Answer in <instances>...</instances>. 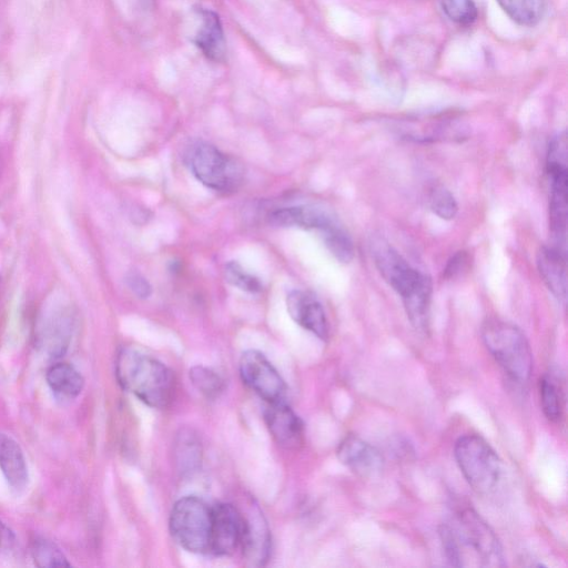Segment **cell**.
Instances as JSON below:
<instances>
[{"label":"cell","instance_id":"1f68e13d","mask_svg":"<svg viewBox=\"0 0 568 568\" xmlns=\"http://www.w3.org/2000/svg\"><path fill=\"white\" fill-rule=\"evenodd\" d=\"M16 545V535L10 527L0 521V553L13 551Z\"/></svg>","mask_w":568,"mask_h":568},{"label":"cell","instance_id":"9c48e42d","mask_svg":"<svg viewBox=\"0 0 568 568\" xmlns=\"http://www.w3.org/2000/svg\"><path fill=\"white\" fill-rule=\"evenodd\" d=\"M245 534V516L227 503L212 507V524L209 553L229 556L241 547Z\"/></svg>","mask_w":568,"mask_h":568},{"label":"cell","instance_id":"4fadbf2b","mask_svg":"<svg viewBox=\"0 0 568 568\" xmlns=\"http://www.w3.org/2000/svg\"><path fill=\"white\" fill-rule=\"evenodd\" d=\"M290 317L300 327L306 329L321 340L329 337V323L322 304L311 294L292 291L287 298Z\"/></svg>","mask_w":568,"mask_h":568},{"label":"cell","instance_id":"484cf974","mask_svg":"<svg viewBox=\"0 0 568 568\" xmlns=\"http://www.w3.org/2000/svg\"><path fill=\"white\" fill-rule=\"evenodd\" d=\"M428 201L433 213L443 220H452L458 215V202L452 192L442 185H436L430 189Z\"/></svg>","mask_w":568,"mask_h":568},{"label":"cell","instance_id":"ac0fdd59","mask_svg":"<svg viewBox=\"0 0 568 568\" xmlns=\"http://www.w3.org/2000/svg\"><path fill=\"white\" fill-rule=\"evenodd\" d=\"M332 221L334 220L327 211L309 206L282 208L271 212L269 216L270 225L278 228L322 230Z\"/></svg>","mask_w":568,"mask_h":568},{"label":"cell","instance_id":"8992f818","mask_svg":"<svg viewBox=\"0 0 568 568\" xmlns=\"http://www.w3.org/2000/svg\"><path fill=\"white\" fill-rule=\"evenodd\" d=\"M190 166L201 184L213 191L229 192L240 185L242 170L237 162L207 142L192 151Z\"/></svg>","mask_w":568,"mask_h":568},{"label":"cell","instance_id":"7a4b0ae2","mask_svg":"<svg viewBox=\"0 0 568 568\" xmlns=\"http://www.w3.org/2000/svg\"><path fill=\"white\" fill-rule=\"evenodd\" d=\"M116 375L121 388L150 408H166L174 395L172 372L164 363L138 350L124 349L119 353Z\"/></svg>","mask_w":568,"mask_h":568},{"label":"cell","instance_id":"277c9868","mask_svg":"<svg viewBox=\"0 0 568 568\" xmlns=\"http://www.w3.org/2000/svg\"><path fill=\"white\" fill-rule=\"evenodd\" d=\"M456 463L466 482L479 494H489L499 484L502 462L492 446L480 435H464L455 444Z\"/></svg>","mask_w":568,"mask_h":568},{"label":"cell","instance_id":"cb8c5ba5","mask_svg":"<svg viewBox=\"0 0 568 568\" xmlns=\"http://www.w3.org/2000/svg\"><path fill=\"white\" fill-rule=\"evenodd\" d=\"M30 553L38 567L54 568L69 567L70 563L62 550L52 541L45 537H36L30 544Z\"/></svg>","mask_w":568,"mask_h":568},{"label":"cell","instance_id":"ffe728a7","mask_svg":"<svg viewBox=\"0 0 568 568\" xmlns=\"http://www.w3.org/2000/svg\"><path fill=\"white\" fill-rule=\"evenodd\" d=\"M49 388L66 399H75L83 392L85 380L83 375L68 363H56L46 373Z\"/></svg>","mask_w":568,"mask_h":568},{"label":"cell","instance_id":"f1b7e54d","mask_svg":"<svg viewBox=\"0 0 568 568\" xmlns=\"http://www.w3.org/2000/svg\"><path fill=\"white\" fill-rule=\"evenodd\" d=\"M178 456L182 471L190 472L197 468L201 451L199 443L194 436H190L189 434L182 436L179 443Z\"/></svg>","mask_w":568,"mask_h":568},{"label":"cell","instance_id":"7c38bea8","mask_svg":"<svg viewBox=\"0 0 568 568\" xmlns=\"http://www.w3.org/2000/svg\"><path fill=\"white\" fill-rule=\"evenodd\" d=\"M265 421L272 438L284 449H298L304 440V423L289 405L268 403Z\"/></svg>","mask_w":568,"mask_h":568},{"label":"cell","instance_id":"5b68a950","mask_svg":"<svg viewBox=\"0 0 568 568\" xmlns=\"http://www.w3.org/2000/svg\"><path fill=\"white\" fill-rule=\"evenodd\" d=\"M212 507L196 496L182 497L170 514V532L175 541L190 553L210 550Z\"/></svg>","mask_w":568,"mask_h":568},{"label":"cell","instance_id":"d6986e66","mask_svg":"<svg viewBox=\"0 0 568 568\" xmlns=\"http://www.w3.org/2000/svg\"><path fill=\"white\" fill-rule=\"evenodd\" d=\"M0 470L15 491H22L28 483V468L20 445L9 435L0 433Z\"/></svg>","mask_w":568,"mask_h":568},{"label":"cell","instance_id":"30bf717a","mask_svg":"<svg viewBox=\"0 0 568 568\" xmlns=\"http://www.w3.org/2000/svg\"><path fill=\"white\" fill-rule=\"evenodd\" d=\"M568 162L546 161L547 176L550 178V226L553 236V245L566 249L567 229V190H568Z\"/></svg>","mask_w":568,"mask_h":568},{"label":"cell","instance_id":"e0dca14e","mask_svg":"<svg viewBox=\"0 0 568 568\" xmlns=\"http://www.w3.org/2000/svg\"><path fill=\"white\" fill-rule=\"evenodd\" d=\"M541 277L553 296L559 301L566 300V249L555 245L541 248L537 256Z\"/></svg>","mask_w":568,"mask_h":568},{"label":"cell","instance_id":"83f0119b","mask_svg":"<svg viewBox=\"0 0 568 568\" xmlns=\"http://www.w3.org/2000/svg\"><path fill=\"white\" fill-rule=\"evenodd\" d=\"M225 277L231 286L242 291L258 293L262 290V284L256 277L243 270L238 262H229L225 269Z\"/></svg>","mask_w":568,"mask_h":568},{"label":"cell","instance_id":"f546056e","mask_svg":"<svg viewBox=\"0 0 568 568\" xmlns=\"http://www.w3.org/2000/svg\"><path fill=\"white\" fill-rule=\"evenodd\" d=\"M471 258L468 253L460 251L454 255L444 270V278L454 280L469 270Z\"/></svg>","mask_w":568,"mask_h":568},{"label":"cell","instance_id":"ba28073f","mask_svg":"<svg viewBox=\"0 0 568 568\" xmlns=\"http://www.w3.org/2000/svg\"><path fill=\"white\" fill-rule=\"evenodd\" d=\"M239 369L242 381L266 402H281L286 397L287 384L265 354L256 350L243 353Z\"/></svg>","mask_w":568,"mask_h":568},{"label":"cell","instance_id":"8fae6325","mask_svg":"<svg viewBox=\"0 0 568 568\" xmlns=\"http://www.w3.org/2000/svg\"><path fill=\"white\" fill-rule=\"evenodd\" d=\"M338 459L362 479H373L384 469L381 452L357 435H348L339 444Z\"/></svg>","mask_w":568,"mask_h":568},{"label":"cell","instance_id":"d4e9b609","mask_svg":"<svg viewBox=\"0 0 568 568\" xmlns=\"http://www.w3.org/2000/svg\"><path fill=\"white\" fill-rule=\"evenodd\" d=\"M190 381L194 387L208 400H215L225 390V381L220 375L205 367H195L190 370Z\"/></svg>","mask_w":568,"mask_h":568},{"label":"cell","instance_id":"5bb4252c","mask_svg":"<svg viewBox=\"0 0 568 568\" xmlns=\"http://www.w3.org/2000/svg\"><path fill=\"white\" fill-rule=\"evenodd\" d=\"M73 314L65 307H55L45 314L38 326L37 339L53 357H60L68 348Z\"/></svg>","mask_w":568,"mask_h":568},{"label":"cell","instance_id":"9a60e30c","mask_svg":"<svg viewBox=\"0 0 568 568\" xmlns=\"http://www.w3.org/2000/svg\"><path fill=\"white\" fill-rule=\"evenodd\" d=\"M243 555L252 566H263L269 560L271 535L268 524L258 507L245 516V534L241 544Z\"/></svg>","mask_w":568,"mask_h":568},{"label":"cell","instance_id":"52a82bcc","mask_svg":"<svg viewBox=\"0 0 568 568\" xmlns=\"http://www.w3.org/2000/svg\"><path fill=\"white\" fill-rule=\"evenodd\" d=\"M375 267L389 286L403 299L419 290L431 279L413 268L388 241L374 237L370 245Z\"/></svg>","mask_w":568,"mask_h":568},{"label":"cell","instance_id":"603a6c76","mask_svg":"<svg viewBox=\"0 0 568 568\" xmlns=\"http://www.w3.org/2000/svg\"><path fill=\"white\" fill-rule=\"evenodd\" d=\"M324 243L337 260L342 263H350L355 256L353 241L349 233L336 221L320 230Z\"/></svg>","mask_w":568,"mask_h":568},{"label":"cell","instance_id":"6da1fadb","mask_svg":"<svg viewBox=\"0 0 568 568\" xmlns=\"http://www.w3.org/2000/svg\"><path fill=\"white\" fill-rule=\"evenodd\" d=\"M440 536L445 557L452 566H505L499 539L490 525L471 507L456 511L448 522L442 524Z\"/></svg>","mask_w":568,"mask_h":568},{"label":"cell","instance_id":"3957f363","mask_svg":"<svg viewBox=\"0 0 568 568\" xmlns=\"http://www.w3.org/2000/svg\"><path fill=\"white\" fill-rule=\"evenodd\" d=\"M486 348L504 372L517 383H526L533 371V354L524 333L514 324L488 320L482 329Z\"/></svg>","mask_w":568,"mask_h":568},{"label":"cell","instance_id":"4dcf8cb0","mask_svg":"<svg viewBox=\"0 0 568 568\" xmlns=\"http://www.w3.org/2000/svg\"><path fill=\"white\" fill-rule=\"evenodd\" d=\"M128 288L140 299H148L151 296L152 288L146 278L138 272H129L126 277Z\"/></svg>","mask_w":568,"mask_h":568},{"label":"cell","instance_id":"44dd1931","mask_svg":"<svg viewBox=\"0 0 568 568\" xmlns=\"http://www.w3.org/2000/svg\"><path fill=\"white\" fill-rule=\"evenodd\" d=\"M517 25L533 27L539 24L545 13V0H496Z\"/></svg>","mask_w":568,"mask_h":568},{"label":"cell","instance_id":"7402d4cb","mask_svg":"<svg viewBox=\"0 0 568 568\" xmlns=\"http://www.w3.org/2000/svg\"><path fill=\"white\" fill-rule=\"evenodd\" d=\"M540 394L545 417L552 422H559L564 411V391L559 379L553 374H545L540 381Z\"/></svg>","mask_w":568,"mask_h":568},{"label":"cell","instance_id":"4316f807","mask_svg":"<svg viewBox=\"0 0 568 568\" xmlns=\"http://www.w3.org/2000/svg\"><path fill=\"white\" fill-rule=\"evenodd\" d=\"M441 7L444 14L460 26H470L479 17L474 0H441Z\"/></svg>","mask_w":568,"mask_h":568},{"label":"cell","instance_id":"2e32d148","mask_svg":"<svg viewBox=\"0 0 568 568\" xmlns=\"http://www.w3.org/2000/svg\"><path fill=\"white\" fill-rule=\"evenodd\" d=\"M197 13L201 18V27L194 39L195 45L211 62H225L226 38L219 15L207 8H198Z\"/></svg>","mask_w":568,"mask_h":568}]
</instances>
